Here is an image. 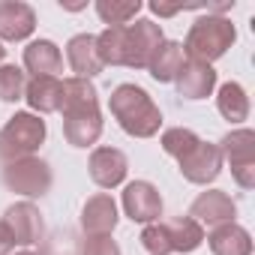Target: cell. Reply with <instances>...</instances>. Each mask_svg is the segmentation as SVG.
<instances>
[{
  "mask_svg": "<svg viewBox=\"0 0 255 255\" xmlns=\"http://www.w3.org/2000/svg\"><path fill=\"white\" fill-rule=\"evenodd\" d=\"M108 111L120 123V129L132 138H153L162 126V111L150 93L138 84H120L108 96Z\"/></svg>",
  "mask_w": 255,
  "mask_h": 255,
  "instance_id": "obj_1",
  "label": "cell"
},
{
  "mask_svg": "<svg viewBox=\"0 0 255 255\" xmlns=\"http://www.w3.org/2000/svg\"><path fill=\"white\" fill-rule=\"evenodd\" d=\"M237 39V30L228 18L222 15H204L198 18L189 33H186V42H183V54L189 60H201V63H213L219 60Z\"/></svg>",
  "mask_w": 255,
  "mask_h": 255,
  "instance_id": "obj_2",
  "label": "cell"
},
{
  "mask_svg": "<svg viewBox=\"0 0 255 255\" xmlns=\"http://www.w3.org/2000/svg\"><path fill=\"white\" fill-rule=\"evenodd\" d=\"M42 141H45V120L33 111H15L0 129V159L15 162L33 156Z\"/></svg>",
  "mask_w": 255,
  "mask_h": 255,
  "instance_id": "obj_3",
  "label": "cell"
},
{
  "mask_svg": "<svg viewBox=\"0 0 255 255\" xmlns=\"http://www.w3.org/2000/svg\"><path fill=\"white\" fill-rule=\"evenodd\" d=\"M216 147H219L222 159H228L231 177L237 180V186L252 189L255 186V132L252 129H234Z\"/></svg>",
  "mask_w": 255,
  "mask_h": 255,
  "instance_id": "obj_4",
  "label": "cell"
},
{
  "mask_svg": "<svg viewBox=\"0 0 255 255\" xmlns=\"http://www.w3.org/2000/svg\"><path fill=\"white\" fill-rule=\"evenodd\" d=\"M3 183H6V189H12L18 195L39 198L51 189V168L39 156H24V159L3 165Z\"/></svg>",
  "mask_w": 255,
  "mask_h": 255,
  "instance_id": "obj_5",
  "label": "cell"
},
{
  "mask_svg": "<svg viewBox=\"0 0 255 255\" xmlns=\"http://www.w3.org/2000/svg\"><path fill=\"white\" fill-rule=\"evenodd\" d=\"M162 45V27L150 18H138L135 24H126L123 36V66L132 69H147L150 57Z\"/></svg>",
  "mask_w": 255,
  "mask_h": 255,
  "instance_id": "obj_6",
  "label": "cell"
},
{
  "mask_svg": "<svg viewBox=\"0 0 255 255\" xmlns=\"http://www.w3.org/2000/svg\"><path fill=\"white\" fill-rule=\"evenodd\" d=\"M177 165H180V174H183L189 183L207 186V183H213V180L219 177V171H222V153H219L216 144L198 141L192 150H186V153L177 159Z\"/></svg>",
  "mask_w": 255,
  "mask_h": 255,
  "instance_id": "obj_7",
  "label": "cell"
},
{
  "mask_svg": "<svg viewBox=\"0 0 255 255\" xmlns=\"http://www.w3.org/2000/svg\"><path fill=\"white\" fill-rule=\"evenodd\" d=\"M123 210L126 216H129L132 222H159L162 216V195L153 183L147 180H132V183H126L123 189Z\"/></svg>",
  "mask_w": 255,
  "mask_h": 255,
  "instance_id": "obj_8",
  "label": "cell"
},
{
  "mask_svg": "<svg viewBox=\"0 0 255 255\" xmlns=\"http://www.w3.org/2000/svg\"><path fill=\"white\" fill-rule=\"evenodd\" d=\"M0 222L6 225L12 243H18V246L39 243V237H42V231H45L42 213H39V207H36L33 201H18V204L6 207V213H3V219H0Z\"/></svg>",
  "mask_w": 255,
  "mask_h": 255,
  "instance_id": "obj_9",
  "label": "cell"
},
{
  "mask_svg": "<svg viewBox=\"0 0 255 255\" xmlns=\"http://www.w3.org/2000/svg\"><path fill=\"white\" fill-rule=\"evenodd\" d=\"M234 216H237V204H234L231 195L222 192V189H207V192H201V195L192 201V207H189V219H195L201 228H204V225H207V228H216V225L234 222Z\"/></svg>",
  "mask_w": 255,
  "mask_h": 255,
  "instance_id": "obj_10",
  "label": "cell"
},
{
  "mask_svg": "<svg viewBox=\"0 0 255 255\" xmlns=\"http://www.w3.org/2000/svg\"><path fill=\"white\" fill-rule=\"evenodd\" d=\"M87 171H90V180L102 189H114L126 180V171H129V162H126L123 150L117 147H96L90 153V162H87Z\"/></svg>",
  "mask_w": 255,
  "mask_h": 255,
  "instance_id": "obj_11",
  "label": "cell"
},
{
  "mask_svg": "<svg viewBox=\"0 0 255 255\" xmlns=\"http://www.w3.org/2000/svg\"><path fill=\"white\" fill-rule=\"evenodd\" d=\"M174 81H177V93L183 99H207L213 93V87H216V69L210 63L186 57Z\"/></svg>",
  "mask_w": 255,
  "mask_h": 255,
  "instance_id": "obj_12",
  "label": "cell"
},
{
  "mask_svg": "<svg viewBox=\"0 0 255 255\" xmlns=\"http://www.w3.org/2000/svg\"><path fill=\"white\" fill-rule=\"evenodd\" d=\"M117 225V204L108 192H96L84 201L81 207V228L87 237H99V234H111Z\"/></svg>",
  "mask_w": 255,
  "mask_h": 255,
  "instance_id": "obj_13",
  "label": "cell"
},
{
  "mask_svg": "<svg viewBox=\"0 0 255 255\" xmlns=\"http://www.w3.org/2000/svg\"><path fill=\"white\" fill-rule=\"evenodd\" d=\"M36 30V12L21 0H3L0 3V39L21 42Z\"/></svg>",
  "mask_w": 255,
  "mask_h": 255,
  "instance_id": "obj_14",
  "label": "cell"
},
{
  "mask_svg": "<svg viewBox=\"0 0 255 255\" xmlns=\"http://www.w3.org/2000/svg\"><path fill=\"white\" fill-rule=\"evenodd\" d=\"M66 63L69 69L75 72V78H93L99 75L105 66L99 60V51H96V36L93 33H78L66 42Z\"/></svg>",
  "mask_w": 255,
  "mask_h": 255,
  "instance_id": "obj_15",
  "label": "cell"
},
{
  "mask_svg": "<svg viewBox=\"0 0 255 255\" xmlns=\"http://www.w3.org/2000/svg\"><path fill=\"white\" fill-rule=\"evenodd\" d=\"M99 135H102V114H99V108L63 114V138L72 147H90V144L99 141Z\"/></svg>",
  "mask_w": 255,
  "mask_h": 255,
  "instance_id": "obj_16",
  "label": "cell"
},
{
  "mask_svg": "<svg viewBox=\"0 0 255 255\" xmlns=\"http://www.w3.org/2000/svg\"><path fill=\"white\" fill-rule=\"evenodd\" d=\"M24 69L33 72V78H57V72H63V54L51 39H36L24 48Z\"/></svg>",
  "mask_w": 255,
  "mask_h": 255,
  "instance_id": "obj_17",
  "label": "cell"
},
{
  "mask_svg": "<svg viewBox=\"0 0 255 255\" xmlns=\"http://www.w3.org/2000/svg\"><path fill=\"white\" fill-rule=\"evenodd\" d=\"M207 243H210L213 255H252V237L237 222H225V225L210 228Z\"/></svg>",
  "mask_w": 255,
  "mask_h": 255,
  "instance_id": "obj_18",
  "label": "cell"
},
{
  "mask_svg": "<svg viewBox=\"0 0 255 255\" xmlns=\"http://www.w3.org/2000/svg\"><path fill=\"white\" fill-rule=\"evenodd\" d=\"M24 99L33 111L39 114H51L60 111V99H63V81L60 78H30L24 87Z\"/></svg>",
  "mask_w": 255,
  "mask_h": 255,
  "instance_id": "obj_19",
  "label": "cell"
},
{
  "mask_svg": "<svg viewBox=\"0 0 255 255\" xmlns=\"http://www.w3.org/2000/svg\"><path fill=\"white\" fill-rule=\"evenodd\" d=\"M183 60H186L183 45H180V42H168V39H162V45H159V48H156V54L150 57L147 69H150V75H153L159 84H168V81H174V78H177V72H180Z\"/></svg>",
  "mask_w": 255,
  "mask_h": 255,
  "instance_id": "obj_20",
  "label": "cell"
},
{
  "mask_svg": "<svg viewBox=\"0 0 255 255\" xmlns=\"http://www.w3.org/2000/svg\"><path fill=\"white\" fill-rule=\"evenodd\" d=\"M99 108V96L96 87L87 78H63V99H60V111L63 114H75V111H93Z\"/></svg>",
  "mask_w": 255,
  "mask_h": 255,
  "instance_id": "obj_21",
  "label": "cell"
},
{
  "mask_svg": "<svg viewBox=\"0 0 255 255\" xmlns=\"http://www.w3.org/2000/svg\"><path fill=\"white\" fill-rule=\"evenodd\" d=\"M165 228H168L171 252H195L204 243V228L195 219H189V216L171 219V222H165Z\"/></svg>",
  "mask_w": 255,
  "mask_h": 255,
  "instance_id": "obj_22",
  "label": "cell"
},
{
  "mask_svg": "<svg viewBox=\"0 0 255 255\" xmlns=\"http://www.w3.org/2000/svg\"><path fill=\"white\" fill-rule=\"evenodd\" d=\"M216 108H219V114H222L225 120L240 123V120L249 117V96H246V90H243L237 81H228V84L219 87Z\"/></svg>",
  "mask_w": 255,
  "mask_h": 255,
  "instance_id": "obj_23",
  "label": "cell"
},
{
  "mask_svg": "<svg viewBox=\"0 0 255 255\" xmlns=\"http://www.w3.org/2000/svg\"><path fill=\"white\" fill-rule=\"evenodd\" d=\"M141 0H99L96 3V15L108 24V27H126L129 18H135L141 12Z\"/></svg>",
  "mask_w": 255,
  "mask_h": 255,
  "instance_id": "obj_24",
  "label": "cell"
},
{
  "mask_svg": "<svg viewBox=\"0 0 255 255\" xmlns=\"http://www.w3.org/2000/svg\"><path fill=\"white\" fill-rule=\"evenodd\" d=\"M198 141H201V138H198L192 129H186V126H171V129L162 132V150H165L168 156H174V159H180V156H183L186 150H192Z\"/></svg>",
  "mask_w": 255,
  "mask_h": 255,
  "instance_id": "obj_25",
  "label": "cell"
},
{
  "mask_svg": "<svg viewBox=\"0 0 255 255\" xmlns=\"http://www.w3.org/2000/svg\"><path fill=\"white\" fill-rule=\"evenodd\" d=\"M24 87H27V78L18 66H12V63L0 66V99L18 102V99H24Z\"/></svg>",
  "mask_w": 255,
  "mask_h": 255,
  "instance_id": "obj_26",
  "label": "cell"
},
{
  "mask_svg": "<svg viewBox=\"0 0 255 255\" xmlns=\"http://www.w3.org/2000/svg\"><path fill=\"white\" fill-rule=\"evenodd\" d=\"M141 246H144L150 255H168V252H171V240H168L165 222H150V225L141 231Z\"/></svg>",
  "mask_w": 255,
  "mask_h": 255,
  "instance_id": "obj_27",
  "label": "cell"
},
{
  "mask_svg": "<svg viewBox=\"0 0 255 255\" xmlns=\"http://www.w3.org/2000/svg\"><path fill=\"white\" fill-rule=\"evenodd\" d=\"M81 252L84 255H120V246L111 240V234H99V237H87Z\"/></svg>",
  "mask_w": 255,
  "mask_h": 255,
  "instance_id": "obj_28",
  "label": "cell"
},
{
  "mask_svg": "<svg viewBox=\"0 0 255 255\" xmlns=\"http://www.w3.org/2000/svg\"><path fill=\"white\" fill-rule=\"evenodd\" d=\"M15 243H12V237H9V231H6V225L0 222V255H6L9 249H12Z\"/></svg>",
  "mask_w": 255,
  "mask_h": 255,
  "instance_id": "obj_29",
  "label": "cell"
},
{
  "mask_svg": "<svg viewBox=\"0 0 255 255\" xmlns=\"http://www.w3.org/2000/svg\"><path fill=\"white\" fill-rule=\"evenodd\" d=\"M15 255H36V252H30V249H24V252H15Z\"/></svg>",
  "mask_w": 255,
  "mask_h": 255,
  "instance_id": "obj_30",
  "label": "cell"
},
{
  "mask_svg": "<svg viewBox=\"0 0 255 255\" xmlns=\"http://www.w3.org/2000/svg\"><path fill=\"white\" fill-rule=\"evenodd\" d=\"M3 54H6V48H3V45H0V60H3Z\"/></svg>",
  "mask_w": 255,
  "mask_h": 255,
  "instance_id": "obj_31",
  "label": "cell"
}]
</instances>
